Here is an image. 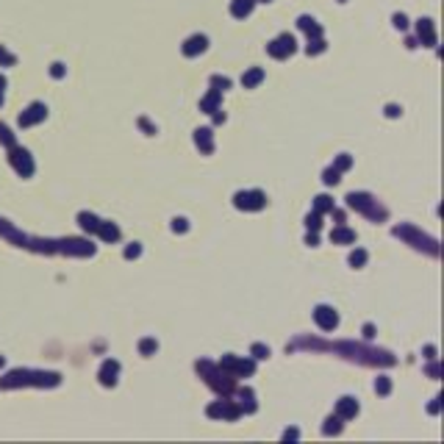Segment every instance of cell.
I'll return each mask as SVG.
<instances>
[{"label": "cell", "instance_id": "obj_1", "mask_svg": "<svg viewBox=\"0 0 444 444\" xmlns=\"http://www.w3.org/2000/svg\"><path fill=\"white\" fill-rule=\"evenodd\" d=\"M58 381H61L58 372L17 369V372H9L6 378H0V389H14V386H25V383H33V386H56Z\"/></svg>", "mask_w": 444, "mask_h": 444}, {"label": "cell", "instance_id": "obj_2", "mask_svg": "<svg viewBox=\"0 0 444 444\" xmlns=\"http://www.w3.org/2000/svg\"><path fill=\"white\" fill-rule=\"evenodd\" d=\"M197 372L209 381L211 389H217L220 394H230L233 392V375L225 372L222 366H214L211 361H197Z\"/></svg>", "mask_w": 444, "mask_h": 444}, {"label": "cell", "instance_id": "obj_3", "mask_svg": "<svg viewBox=\"0 0 444 444\" xmlns=\"http://www.w3.org/2000/svg\"><path fill=\"white\" fill-rule=\"evenodd\" d=\"M347 206L355 209V211H361V214H366V217H372V220H386V209H381L378 200H372L369 194H364V192L347 194Z\"/></svg>", "mask_w": 444, "mask_h": 444}, {"label": "cell", "instance_id": "obj_4", "mask_svg": "<svg viewBox=\"0 0 444 444\" xmlns=\"http://www.w3.org/2000/svg\"><path fill=\"white\" fill-rule=\"evenodd\" d=\"M294 50H297V42H294L292 33H281L278 39H272V42L266 45V53H269L272 58H278V61H281V58H289Z\"/></svg>", "mask_w": 444, "mask_h": 444}, {"label": "cell", "instance_id": "obj_5", "mask_svg": "<svg viewBox=\"0 0 444 444\" xmlns=\"http://www.w3.org/2000/svg\"><path fill=\"white\" fill-rule=\"evenodd\" d=\"M9 161L22 178L33 175V158H31V153L28 150H22V147H17V145L9 147Z\"/></svg>", "mask_w": 444, "mask_h": 444}, {"label": "cell", "instance_id": "obj_6", "mask_svg": "<svg viewBox=\"0 0 444 444\" xmlns=\"http://www.w3.org/2000/svg\"><path fill=\"white\" fill-rule=\"evenodd\" d=\"M233 203H236V209H242V211H261L266 206V194L258 192V189H253V192H239L233 197Z\"/></svg>", "mask_w": 444, "mask_h": 444}, {"label": "cell", "instance_id": "obj_7", "mask_svg": "<svg viewBox=\"0 0 444 444\" xmlns=\"http://www.w3.org/2000/svg\"><path fill=\"white\" fill-rule=\"evenodd\" d=\"M220 366L225 372H230V375H253L256 372V364H253L250 358H236V355H225V358L220 361Z\"/></svg>", "mask_w": 444, "mask_h": 444}, {"label": "cell", "instance_id": "obj_8", "mask_svg": "<svg viewBox=\"0 0 444 444\" xmlns=\"http://www.w3.org/2000/svg\"><path fill=\"white\" fill-rule=\"evenodd\" d=\"M394 236H402V239H408L414 247H428V253H433L436 256V242L433 239H428V236H422V233H417L414 228H394Z\"/></svg>", "mask_w": 444, "mask_h": 444}, {"label": "cell", "instance_id": "obj_9", "mask_svg": "<svg viewBox=\"0 0 444 444\" xmlns=\"http://www.w3.org/2000/svg\"><path fill=\"white\" fill-rule=\"evenodd\" d=\"M239 414H242V408L239 405H233V402H228V400H217V402H211L209 405V417H214V419H239Z\"/></svg>", "mask_w": 444, "mask_h": 444}, {"label": "cell", "instance_id": "obj_10", "mask_svg": "<svg viewBox=\"0 0 444 444\" xmlns=\"http://www.w3.org/2000/svg\"><path fill=\"white\" fill-rule=\"evenodd\" d=\"M314 319H317V325L322 330H333L339 325V314L330 309V305H317L314 309Z\"/></svg>", "mask_w": 444, "mask_h": 444}, {"label": "cell", "instance_id": "obj_11", "mask_svg": "<svg viewBox=\"0 0 444 444\" xmlns=\"http://www.w3.org/2000/svg\"><path fill=\"white\" fill-rule=\"evenodd\" d=\"M47 117V109H45V103H31L25 111L20 114V125L22 128H28V125H37V122H42Z\"/></svg>", "mask_w": 444, "mask_h": 444}, {"label": "cell", "instance_id": "obj_12", "mask_svg": "<svg viewBox=\"0 0 444 444\" xmlns=\"http://www.w3.org/2000/svg\"><path fill=\"white\" fill-rule=\"evenodd\" d=\"M417 37H419V42H422L425 47H433L439 39H436V28H433V20H419L417 22Z\"/></svg>", "mask_w": 444, "mask_h": 444}, {"label": "cell", "instance_id": "obj_13", "mask_svg": "<svg viewBox=\"0 0 444 444\" xmlns=\"http://www.w3.org/2000/svg\"><path fill=\"white\" fill-rule=\"evenodd\" d=\"M209 47V37H203V33H194V37H189L186 42H183V56H189V58H194V56H200V53Z\"/></svg>", "mask_w": 444, "mask_h": 444}, {"label": "cell", "instance_id": "obj_14", "mask_svg": "<svg viewBox=\"0 0 444 444\" xmlns=\"http://www.w3.org/2000/svg\"><path fill=\"white\" fill-rule=\"evenodd\" d=\"M117 375H120V364H117L114 358L103 361V366H100V383H103V386H114Z\"/></svg>", "mask_w": 444, "mask_h": 444}, {"label": "cell", "instance_id": "obj_15", "mask_svg": "<svg viewBox=\"0 0 444 444\" xmlns=\"http://www.w3.org/2000/svg\"><path fill=\"white\" fill-rule=\"evenodd\" d=\"M194 145H197L206 156H211V153H214V131H211V128H200V131H194Z\"/></svg>", "mask_w": 444, "mask_h": 444}, {"label": "cell", "instance_id": "obj_16", "mask_svg": "<svg viewBox=\"0 0 444 444\" xmlns=\"http://www.w3.org/2000/svg\"><path fill=\"white\" fill-rule=\"evenodd\" d=\"M297 28H300V31H305V33H309V39L322 37V25H319V22L314 20V17H309V14H303V17L297 20Z\"/></svg>", "mask_w": 444, "mask_h": 444}, {"label": "cell", "instance_id": "obj_17", "mask_svg": "<svg viewBox=\"0 0 444 444\" xmlns=\"http://www.w3.org/2000/svg\"><path fill=\"white\" fill-rule=\"evenodd\" d=\"M355 414H358V402H355L353 397H341L339 405H336V417L341 419H353Z\"/></svg>", "mask_w": 444, "mask_h": 444}, {"label": "cell", "instance_id": "obj_18", "mask_svg": "<svg viewBox=\"0 0 444 444\" xmlns=\"http://www.w3.org/2000/svg\"><path fill=\"white\" fill-rule=\"evenodd\" d=\"M253 9H256V0H233V3H230V14H233L236 20H245V17H250Z\"/></svg>", "mask_w": 444, "mask_h": 444}, {"label": "cell", "instance_id": "obj_19", "mask_svg": "<svg viewBox=\"0 0 444 444\" xmlns=\"http://www.w3.org/2000/svg\"><path fill=\"white\" fill-rule=\"evenodd\" d=\"M222 100V92L220 89H211L209 94H206L203 100H200V111H206V114H211V111H217V106H220Z\"/></svg>", "mask_w": 444, "mask_h": 444}, {"label": "cell", "instance_id": "obj_20", "mask_svg": "<svg viewBox=\"0 0 444 444\" xmlns=\"http://www.w3.org/2000/svg\"><path fill=\"white\" fill-rule=\"evenodd\" d=\"M261 81H264V70H261V67H253V70H247V73L242 75V86H245V89L258 86Z\"/></svg>", "mask_w": 444, "mask_h": 444}, {"label": "cell", "instance_id": "obj_21", "mask_svg": "<svg viewBox=\"0 0 444 444\" xmlns=\"http://www.w3.org/2000/svg\"><path fill=\"white\" fill-rule=\"evenodd\" d=\"M330 242H333V245H350V242H355V230H350V228H336L333 233H330Z\"/></svg>", "mask_w": 444, "mask_h": 444}, {"label": "cell", "instance_id": "obj_22", "mask_svg": "<svg viewBox=\"0 0 444 444\" xmlns=\"http://www.w3.org/2000/svg\"><path fill=\"white\" fill-rule=\"evenodd\" d=\"M97 236H100V239H106V242H117V239H120V228H117V225H111V222H100Z\"/></svg>", "mask_w": 444, "mask_h": 444}, {"label": "cell", "instance_id": "obj_23", "mask_svg": "<svg viewBox=\"0 0 444 444\" xmlns=\"http://www.w3.org/2000/svg\"><path fill=\"white\" fill-rule=\"evenodd\" d=\"M78 222H81V228L84 230H92V233H97V228H100V220L94 214H86V211L84 214H78Z\"/></svg>", "mask_w": 444, "mask_h": 444}, {"label": "cell", "instance_id": "obj_24", "mask_svg": "<svg viewBox=\"0 0 444 444\" xmlns=\"http://www.w3.org/2000/svg\"><path fill=\"white\" fill-rule=\"evenodd\" d=\"M325 50H328V42H325L322 37L309 39V45H305V53H309V56H319V53H325Z\"/></svg>", "mask_w": 444, "mask_h": 444}, {"label": "cell", "instance_id": "obj_25", "mask_svg": "<svg viewBox=\"0 0 444 444\" xmlns=\"http://www.w3.org/2000/svg\"><path fill=\"white\" fill-rule=\"evenodd\" d=\"M339 430H341V417H328L325 419V428H322L325 436H336Z\"/></svg>", "mask_w": 444, "mask_h": 444}, {"label": "cell", "instance_id": "obj_26", "mask_svg": "<svg viewBox=\"0 0 444 444\" xmlns=\"http://www.w3.org/2000/svg\"><path fill=\"white\" fill-rule=\"evenodd\" d=\"M314 211L317 214H325V211H333V200L328 197V194H319L317 203H314Z\"/></svg>", "mask_w": 444, "mask_h": 444}, {"label": "cell", "instance_id": "obj_27", "mask_svg": "<svg viewBox=\"0 0 444 444\" xmlns=\"http://www.w3.org/2000/svg\"><path fill=\"white\" fill-rule=\"evenodd\" d=\"M375 392H378V394H389V392H392V381H389L386 375H381V378L375 381Z\"/></svg>", "mask_w": 444, "mask_h": 444}, {"label": "cell", "instance_id": "obj_28", "mask_svg": "<svg viewBox=\"0 0 444 444\" xmlns=\"http://www.w3.org/2000/svg\"><path fill=\"white\" fill-rule=\"evenodd\" d=\"M0 142H3L6 147H14V145H17V142H14V133H11L6 125H0Z\"/></svg>", "mask_w": 444, "mask_h": 444}, {"label": "cell", "instance_id": "obj_29", "mask_svg": "<svg viewBox=\"0 0 444 444\" xmlns=\"http://www.w3.org/2000/svg\"><path fill=\"white\" fill-rule=\"evenodd\" d=\"M350 264L353 266H364L366 264V250H353L350 253Z\"/></svg>", "mask_w": 444, "mask_h": 444}, {"label": "cell", "instance_id": "obj_30", "mask_svg": "<svg viewBox=\"0 0 444 444\" xmlns=\"http://www.w3.org/2000/svg\"><path fill=\"white\" fill-rule=\"evenodd\" d=\"M0 64H3V67H14V64H17V56H11L6 47H0Z\"/></svg>", "mask_w": 444, "mask_h": 444}, {"label": "cell", "instance_id": "obj_31", "mask_svg": "<svg viewBox=\"0 0 444 444\" xmlns=\"http://www.w3.org/2000/svg\"><path fill=\"white\" fill-rule=\"evenodd\" d=\"M322 181L328 183V186H336V183L341 181V178H339V169H333V167H330V169H325V178H322Z\"/></svg>", "mask_w": 444, "mask_h": 444}, {"label": "cell", "instance_id": "obj_32", "mask_svg": "<svg viewBox=\"0 0 444 444\" xmlns=\"http://www.w3.org/2000/svg\"><path fill=\"white\" fill-rule=\"evenodd\" d=\"M353 167V158L350 156H339L336 158V164H333V169H339V173H345V169H350Z\"/></svg>", "mask_w": 444, "mask_h": 444}, {"label": "cell", "instance_id": "obj_33", "mask_svg": "<svg viewBox=\"0 0 444 444\" xmlns=\"http://www.w3.org/2000/svg\"><path fill=\"white\" fill-rule=\"evenodd\" d=\"M211 86L220 89V92H225V89H230V78H222V75H214L211 78Z\"/></svg>", "mask_w": 444, "mask_h": 444}, {"label": "cell", "instance_id": "obj_34", "mask_svg": "<svg viewBox=\"0 0 444 444\" xmlns=\"http://www.w3.org/2000/svg\"><path fill=\"white\" fill-rule=\"evenodd\" d=\"M156 339H142V345H139V350H142V355H150V353H156Z\"/></svg>", "mask_w": 444, "mask_h": 444}, {"label": "cell", "instance_id": "obj_35", "mask_svg": "<svg viewBox=\"0 0 444 444\" xmlns=\"http://www.w3.org/2000/svg\"><path fill=\"white\" fill-rule=\"evenodd\" d=\"M305 225H309V230H319V228H322V220H319V214H317V211L305 217Z\"/></svg>", "mask_w": 444, "mask_h": 444}, {"label": "cell", "instance_id": "obj_36", "mask_svg": "<svg viewBox=\"0 0 444 444\" xmlns=\"http://www.w3.org/2000/svg\"><path fill=\"white\" fill-rule=\"evenodd\" d=\"M253 358H269V347L266 345H253Z\"/></svg>", "mask_w": 444, "mask_h": 444}, {"label": "cell", "instance_id": "obj_37", "mask_svg": "<svg viewBox=\"0 0 444 444\" xmlns=\"http://www.w3.org/2000/svg\"><path fill=\"white\" fill-rule=\"evenodd\" d=\"M392 22H394V28H400V31H405V28H408V17L405 14H394Z\"/></svg>", "mask_w": 444, "mask_h": 444}, {"label": "cell", "instance_id": "obj_38", "mask_svg": "<svg viewBox=\"0 0 444 444\" xmlns=\"http://www.w3.org/2000/svg\"><path fill=\"white\" fill-rule=\"evenodd\" d=\"M173 230H175V233H186V230H189V222L183 220V217H181V220H173Z\"/></svg>", "mask_w": 444, "mask_h": 444}, {"label": "cell", "instance_id": "obj_39", "mask_svg": "<svg viewBox=\"0 0 444 444\" xmlns=\"http://www.w3.org/2000/svg\"><path fill=\"white\" fill-rule=\"evenodd\" d=\"M142 253V247L139 245H131V247H125V258H136Z\"/></svg>", "mask_w": 444, "mask_h": 444}, {"label": "cell", "instance_id": "obj_40", "mask_svg": "<svg viewBox=\"0 0 444 444\" xmlns=\"http://www.w3.org/2000/svg\"><path fill=\"white\" fill-rule=\"evenodd\" d=\"M50 75H53V78H64V64H53Z\"/></svg>", "mask_w": 444, "mask_h": 444}, {"label": "cell", "instance_id": "obj_41", "mask_svg": "<svg viewBox=\"0 0 444 444\" xmlns=\"http://www.w3.org/2000/svg\"><path fill=\"white\" fill-rule=\"evenodd\" d=\"M375 336V325H364V339H372Z\"/></svg>", "mask_w": 444, "mask_h": 444}, {"label": "cell", "instance_id": "obj_42", "mask_svg": "<svg viewBox=\"0 0 444 444\" xmlns=\"http://www.w3.org/2000/svg\"><path fill=\"white\" fill-rule=\"evenodd\" d=\"M139 125H142V128H145V131H147V133H156V128H153V125H150V122H147V120H145V117H142V120H139Z\"/></svg>", "mask_w": 444, "mask_h": 444}, {"label": "cell", "instance_id": "obj_43", "mask_svg": "<svg viewBox=\"0 0 444 444\" xmlns=\"http://www.w3.org/2000/svg\"><path fill=\"white\" fill-rule=\"evenodd\" d=\"M305 245H311V247H317V230H311L309 236H305Z\"/></svg>", "mask_w": 444, "mask_h": 444}, {"label": "cell", "instance_id": "obj_44", "mask_svg": "<svg viewBox=\"0 0 444 444\" xmlns=\"http://www.w3.org/2000/svg\"><path fill=\"white\" fill-rule=\"evenodd\" d=\"M428 375H430V378H439V364H430V366H428Z\"/></svg>", "mask_w": 444, "mask_h": 444}, {"label": "cell", "instance_id": "obj_45", "mask_svg": "<svg viewBox=\"0 0 444 444\" xmlns=\"http://www.w3.org/2000/svg\"><path fill=\"white\" fill-rule=\"evenodd\" d=\"M397 114H400L397 106H389V109H386V117H397Z\"/></svg>", "mask_w": 444, "mask_h": 444}, {"label": "cell", "instance_id": "obj_46", "mask_svg": "<svg viewBox=\"0 0 444 444\" xmlns=\"http://www.w3.org/2000/svg\"><path fill=\"white\" fill-rule=\"evenodd\" d=\"M417 45H419V42H417V39H414V37H408V39H405V47H411V50H414V47H417Z\"/></svg>", "mask_w": 444, "mask_h": 444}, {"label": "cell", "instance_id": "obj_47", "mask_svg": "<svg viewBox=\"0 0 444 444\" xmlns=\"http://www.w3.org/2000/svg\"><path fill=\"white\" fill-rule=\"evenodd\" d=\"M425 355H428V358H436V347H425Z\"/></svg>", "mask_w": 444, "mask_h": 444}, {"label": "cell", "instance_id": "obj_48", "mask_svg": "<svg viewBox=\"0 0 444 444\" xmlns=\"http://www.w3.org/2000/svg\"><path fill=\"white\" fill-rule=\"evenodd\" d=\"M3 89H6V78L0 75V92H3Z\"/></svg>", "mask_w": 444, "mask_h": 444}, {"label": "cell", "instance_id": "obj_49", "mask_svg": "<svg viewBox=\"0 0 444 444\" xmlns=\"http://www.w3.org/2000/svg\"><path fill=\"white\" fill-rule=\"evenodd\" d=\"M256 3H272V0H256Z\"/></svg>", "mask_w": 444, "mask_h": 444}, {"label": "cell", "instance_id": "obj_50", "mask_svg": "<svg viewBox=\"0 0 444 444\" xmlns=\"http://www.w3.org/2000/svg\"><path fill=\"white\" fill-rule=\"evenodd\" d=\"M0 106H3V92H0Z\"/></svg>", "mask_w": 444, "mask_h": 444}, {"label": "cell", "instance_id": "obj_51", "mask_svg": "<svg viewBox=\"0 0 444 444\" xmlns=\"http://www.w3.org/2000/svg\"><path fill=\"white\" fill-rule=\"evenodd\" d=\"M339 3H345V0H339Z\"/></svg>", "mask_w": 444, "mask_h": 444}]
</instances>
